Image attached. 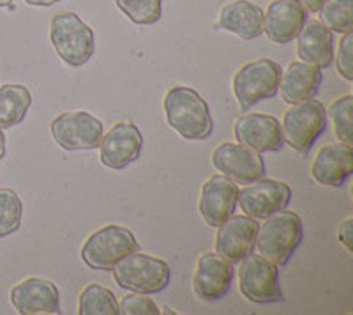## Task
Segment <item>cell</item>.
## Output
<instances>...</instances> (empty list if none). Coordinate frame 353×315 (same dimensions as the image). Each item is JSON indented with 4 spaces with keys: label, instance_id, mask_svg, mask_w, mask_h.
I'll return each instance as SVG.
<instances>
[{
    "label": "cell",
    "instance_id": "6da1fadb",
    "mask_svg": "<svg viewBox=\"0 0 353 315\" xmlns=\"http://www.w3.org/2000/svg\"><path fill=\"white\" fill-rule=\"evenodd\" d=\"M166 121L188 140H205L214 131L210 108L198 90L188 85H175L165 96Z\"/></svg>",
    "mask_w": 353,
    "mask_h": 315
},
{
    "label": "cell",
    "instance_id": "7a4b0ae2",
    "mask_svg": "<svg viewBox=\"0 0 353 315\" xmlns=\"http://www.w3.org/2000/svg\"><path fill=\"white\" fill-rule=\"evenodd\" d=\"M304 236L302 220L293 211H276L258 227L256 245L261 257L276 266H285Z\"/></svg>",
    "mask_w": 353,
    "mask_h": 315
},
{
    "label": "cell",
    "instance_id": "3957f363",
    "mask_svg": "<svg viewBox=\"0 0 353 315\" xmlns=\"http://www.w3.org/2000/svg\"><path fill=\"white\" fill-rule=\"evenodd\" d=\"M113 278L121 289L140 294H156L168 287L170 264L152 255L132 251L113 266Z\"/></svg>",
    "mask_w": 353,
    "mask_h": 315
},
{
    "label": "cell",
    "instance_id": "277c9868",
    "mask_svg": "<svg viewBox=\"0 0 353 315\" xmlns=\"http://www.w3.org/2000/svg\"><path fill=\"white\" fill-rule=\"evenodd\" d=\"M50 39L57 55L72 68L87 64L96 50L94 30L77 12H57L50 23Z\"/></svg>",
    "mask_w": 353,
    "mask_h": 315
},
{
    "label": "cell",
    "instance_id": "5b68a950",
    "mask_svg": "<svg viewBox=\"0 0 353 315\" xmlns=\"http://www.w3.org/2000/svg\"><path fill=\"white\" fill-rule=\"evenodd\" d=\"M137 250L138 241L128 227L110 223L88 236L80 257L90 269L112 271L119 260Z\"/></svg>",
    "mask_w": 353,
    "mask_h": 315
},
{
    "label": "cell",
    "instance_id": "8992f818",
    "mask_svg": "<svg viewBox=\"0 0 353 315\" xmlns=\"http://www.w3.org/2000/svg\"><path fill=\"white\" fill-rule=\"evenodd\" d=\"M283 69L272 59H256L242 66L233 75L232 89L242 110L274 97L279 90Z\"/></svg>",
    "mask_w": 353,
    "mask_h": 315
},
{
    "label": "cell",
    "instance_id": "52a82bcc",
    "mask_svg": "<svg viewBox=\"0 0 353 315\" xmlns=\"http://www.w3.org/2000/svg\"><path fill=\"white\" fill-rule=\"evenodd\" d=\"M327 128V110L316 99L295 103L285 113L281 133L285 144L302 154H307L314 142Z\"/></svg>",
    "mask_w": 353,
    "mask_h": 315
},
{
    "label": "cell",
    "instance_id": "ba28073f",
    "mask_svg": "<svg viewBox=\"0 0 353 315\" xmlns=\"http://www.w3.org/2000/svg\"><path fill=\"white\" fill-rule=\"evenodd\" d=\"M239 267V287L251 303L267 305L285 301V294L279 285V271L276 264L261 255L249 254L242 259Z\"/></svg>",
    "mask_w": 353,
    "mask_h": 315
},
{
    "label": "cell",
    "instance_id": "9c48e42d",
    "mask_svg": "<svg viewBox=\"0 0 353 315\" xmlns=\"http://www.w3.org/2000/svg\"><path fill=\"white\" fill-rule=\"evenodd\" d=\"M53 140L65 151H90L99 147L105 126L88 112H64L50 126Z\"/></svg>",
    "mask_w": 353,
    "mask_h": 315
},
{
    "label": "cell",
    "instance_id": "30bf717a",
    "mask_svg": "<svg viewBox=\"0 0 353 315\" xmlns=\"http://www.w3.org/2000/svg\"><path fill=\"white\" fill-rule=\"evenodd\" d=\"M292 200V188L286 182L276 179H256L249 186L239 190L237 202L245 216L265 220L276 211L286 209Z\"/></svg>",
    "mask_w": 353,
    "mask_h": 315
},
{
    "label": "cell",
    "instance_id": "8fae6325",
    "mask_svg": "<svg viewBox=\"0 0 353 315\" xmlns=\"http://www.w3.org/2000/svg\"><path fill=\"white\" fill-rule=\"evenodd\" d=\"M258 220L245 214H232L230 218L217 225L216 254L232 264H239L249 254H253L256 245Z\"/></svg>",
    "mask_w": 353,
    "mask_h": 315
},
{
    "label": "cell",
    "instance_id": "7c38bea8",
    "mask_svg": "<svg viewBox=\"0 0 353 315\" xmlns=\"http://www.w3.org/2000/svg\"><path fill=\"white\" fill-rule=\"evenodd\" d=\"M212 165L233 182L249 184L265 175V163L260 153L233 142H223L214 149Z\"/></svg>",
    "mask_w": 353,
    "mask_h": 315
},
{
    "label": "cell",
    "instance_id": "4fadbf2b",
    "mask_svg": "<svg viewBox=\"0 0 353 315\" xmlns=\"http://www.w3.org/2000/svg\"><path fill=\"white\" fill-rule=\"evenodd\" d=\"M143 147V137L131 121L117 122L103 135L99 144L101 163L112 170H122L137 162Z\"/></svg>",
    "mask_w": 353,
    "mask_h": 315
},
{
    "label": "cell",
    "instance_id": "5bb4252c",
    "mask_svg": "<svg viewBox=\"0 0 353 315\" xmlns=\"http://www.w3.org/2000/svg\"><path fill=\"white\" fill-rule=\"evenodd\" d=\"M11 305L21 315L61 314V294L52 280L30 278L21 280L11 289Z\"/></svg>",
    "mask_w": 353,
    "mask_h": 315
},
{
    "label": "cell",
    "instance_id": "9a60e30c",
    "mask_svg": "<svg viewBox=\"0 0 353 315\" xmlns=\"http://www.w3.org/2000/svg\"><path fill=\"white\" fill-rule=\"evenodd\" d=\"M233 133L242 146L256 153H276L285 146L281 122L267 113H245L235 121Z\"/></svg>",
    "mask_w": 353,
    "mask_h": 315
},
{
    "label": "cell",
    "instance_id": "2e32d148",
    "mask_svg": "<svg viewBox=\"0 0 353 315\" xmlns=\"http://www.w3.org/2000/svg\"><path fill=\"white\" fill-rule=\"evenodd\" d=\"M233 264L212 251L200 255L193 276V291L203 301H217L230 291Z\"/></svg>",
    "mask_w": 353,
    "mask_h": 315
},
{
    "label": "cell",
    "instance_id": "e0dca14e",
    "mask_svg": "<svg viewBox=\"0 0 353 315\" xmlns=\"http://www.w3.org/2000/svg\"><path fill=\"white\" fill-rule=\"evenodd\" d=\"M237 184L226 175H212L201 184L200 213L205 223L217 227L230 218L237 206Z\"/></svg>",
    "mask_w": 353,
    "mask_h": 315
},
{
    "label": "cell",
    "instance_id": "ac0fdd59",
    "mask_svg": "<svg viewBox=\"0 0 353 315\" xmlns=\"http://www.w3.org/2000/svg\"><path fill=\"white\" fill-rule=\"evenodd\" d=\"M307 12L297 0H272L263 12V32L277 45L292 43L304 27Z\"/></svg>",
    "mask_w": 353,
    "mask_h": 315
},
{
    "label": "cell",
    "instance_id": "d6986e66",
    "mask_svg": "<svg viewBox=\"0 0 353 315\" xmlns=\"http://www.w3.org/2000/svg\"><path fill=\"white\" fill-rule=\"evenodd\" d=\"M353 172L352 144H329L321 147L311 165V175L318 184L339 188Z\"/></svg>",
    "mask_w": 353,
    "mask_h": 315
},
{
    "label": "cell",
    "instance_id": "ffe728a7",
    "mask_svg": "<svg viewBox=\"0 0 353 315\" xmlns=\"http://www.w3.org/2000/svg\"><path fill=\"white\" fill-rule=\"evenodd\" d=\"M214 27L242 39H256L263 34V9L249 0H233L221 9Z\"/></svg>",
    "mask_w": 353,
    "mask_h": 315
},
{
    "label": "cell",
    "instance_id": "44dd1931",
    "mask_svg": "<svg viewBox=\"0 0 353 315\" xmlns=\"http://www.w3.org/2000/svg\"><path fill=\"white\" fill-rule=\"evenodd\" d=\"M321 84V68L307 62L293 61L290 62L285 73H281L279 90L283 102L288 105L305 102L316 96Z\"/></svg>",
    "mask_w": 353,
    "mask_h": 315
},
{
    "label": "cell",
    "instance_id": "7402d4cb",
    "mask_svg": "<svg viewBox=\"0 0 353 315\" xmlns=\"http://www.w3.org/2000/svg\"><path fill=\"white\" fill-rule=\"evenodd\" d=\"M297 55L302 62L329 68L334 61L332 30L321 21H305L299 32Z\"/></svg>",
    "mask_w": 353,
    "mask_h": 315
},
{
    "label": "cell",
    "instance_id": "603a6c76",
    "mask_svg": "<svg viewBox=\"0 0 353 315\" xmlns=\"http://www.w3.org/2000/svg\"><path fill=\"white\" fill-rule=\"evenodd\" d=\"M32 105V94L21 84L0 85V130L20 124Z\"/></svg>",
    "mask_w": 353,
    "mask_h": 315
},
{
    "label": "cell",
    "instance_id": "cb8c5ba5",
    "mask_svg": "<svg viewBox=\"0 0 353 315\" xmlns=\"http://www.w3.org/2000/svg\"><path fill=\"white\" fill-rule=\"evenodd\" d=\"M78 314L80 315H117L119 301L110 289L99 283H88L78 298Z\"/></svg>",
    "mask_w": 353,
    "mask_h": 315
},
{
    "label": "cell",
    "instance_id": "d4e9b609",
    "mask_svg": "<svg viewBox=\"0 0 353 315\" xmlns=\"http://www.w3.org/2000/svg\"><path fill=\"white\" fill-rule=\"evenodd\" d=\"M318 12L321 23L334 32H353V0H325Z\"/></svg>",
    "mask_w": 353,
    "mask_h": 315
},
{
    "label": "cell",
    "instance_id": "484cf974",
    "mask_svg": "<svg viewBox=\"0 0 353 315\" xmlns=\"http://www.w3.org/2000/svg\"><path fill=\"white\" fill-rule=\"evenodd\" d=\"M23 204L11 188H0V238L11 236L20 229Z\"/></svg>",
    "mask_w": 353,
    "mask_h": 315
},
{
    "label": "cell",
    "instance_id": "4316f807",
    "mask_svg": "<svg viewBox=\"0 0 353 315\" xmlns=\"http://www.w3.org/2000/svg\"><path fill=\"white\" fill-rule=\"evenodd\" d=\"M352 112H353V96L346 94V96L337 97L330 103L329 110H327V119L332 121L334 133L339 138V142L345 144H352L353 140V122H352Z\"/></svg>",
    "mask_w": 353,
    "mask_h": 315
},
{
    "label": "cell",
    "instance_id": "83f0119b",
    "mask_svg": "<svg viewBox=\"0 0 353 315\" xmlns=\"http://www.w3.org/2000/svg\"><path fill=\"white\" fill-rule=\"evenodd\" d=\"M117 8L137 25H154L161 20V0H115Z\"/></svg>",
    "mask_w": 353,
    "mask_h": 315
},
{
    "label": "cell",
    "instance_id": "f1b7e54d",
    "mask_svg": "<svg viewBox=\"0 0 353 315\" xmlns=\"http://www.w3.org/2000/svg\"><path fill=\"white\" fill-rule=\"evenodd\" d=\"M119 314L124 315H156L159 314V307L149 294L140 292H129L119 303Z\"/></svg>",
    "mask_w": 353,
    "mask_h": 315
},
{
    "label": "cell",
    "instance_id": "f546056e",
    "mask_svg": "<svg viewBox=\"0 0 353 315\" xmlns=\"http://www.w3.org/2000/svg\"><path fill=\"white\" fill-rule=\"evenodd\" d=\"M336 68L337 73L341 75L346 82L353 80V32L343 34V39L339 41Z\"/></svg>",
    "mask_w": 353,
    "mask_h": 315
},
{
    "label": "cell",
    "instance_id": "4dcf8cb0",
    "mask_svg": "<svg viewBox=\"0 0 353 315\" xmlns=\"http://www.w3.org/2000/svg\"><path fill=\"white\" fill-rule=\"evenodd\" d=\"M337 236H339V241L346 247V250L353 251V218H346L339 223Z\"/></svg>",
    "mask_w": 353,
    "mask_h": 315
},
{
    "label": "cell",
    "instance_id": "1f68e13d",
    "mask_svg": "<svg viewBox=\"0 0 353 315\" xmlns=\"http://www.w3.org/2000/svg\"><path fill=\"white\" fill-rule=\"evenodd\" d=\"M297 2L305 9V12H318L325 0H297Z\"/></svg>",
    "mask_w": 353,
    "mask_h": 315
},
{
    "label": "cell",
    "instance_id": "d6a6232c",
    "mask_svg": "<svg viewBox=\"0 0 353 315\" xmlns=\"http://www.w3.org/2000/svg\"><path fill=\"white\" fill-rule=\"evenodd\" d=\"M28 6H37V8H46V6L59 4L61 0H25Z\"/></svg>",
    "mask_w": 353,
    "mask_h": 315
},
{
    "label": "cell",
    "instance_id": "836d02e7",
    "mask_svg": "<svg viewBox=\"0 0 353 315\" xmlns=\"http://www.w3.org/2000/svg\"><path fill=\"white\" fill-rule=\"evenodd\" d=\"M4 156H6V135L4 131L0 130V162L4 160Z\"/></svg>",
    "mask_w": 353,
    "mask_h": 315
},
{
    "label": "cell",
    "instance_id": "e575fe53",
    "mask_svg": "<svg viewBox=\"0 0 353 315\" xmlns=\"http://www.w3.org/2000/svg\"><path fill=\"white\" fill-rule=\"evenodd\" d=\"M0 8H12V0H0Z\"/></svg>",
    "mask_w": 353,
    "mask_h": 315
},
{
    "label": "cell",
    "instance_id": "d590c367",
    "mask_svg": "<svg viewBox=\"0 0 353 315\" xmlns=\"http://www.w3.org/2000/svg\"><path fill=\"white\" fill-rule=\"evenodd\" d=\"M159 314H172V315H175L176 312H173L172 308H165V310H163V312H159Z\"/></svg>",
    "mask_w": 353,
    "mask_h": 315
}]
</instances>
